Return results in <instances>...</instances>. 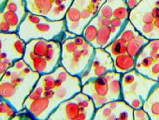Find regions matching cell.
<instances>
[{
    "label": "cell",
    "instance_id": "4dcf8cb0",
    "mask_svg": "<svg viewBox=\"0 0 159 120\" xmlns=\"http://www.w3.org/2000/svg\"><path fill=\"white\" fill-rule=\"evenodd\" d=\"M110 30H111V42L112 40H114L116 38L119 37V35H120L122 30L117 28V27H115V26H113V25H110Z\"/></svg>",
    "mask_w": 159,
    "mask_h": 120
},
{
    "label": "cell",
    "instance_id": "d6986e66",
    "mask_svg": "<svg viewBox=\"0 0 159 120\" xmlns=\"http://www.w3.org/2000/svg\"><path fill=\"white\" fill-rule=\"evenodd\" d=\"M16 113V109L10 102L0 97V120L12 119Z\"/></svg>",
    "mask_w": 159,
    "mask_h": 120
},
{
    "label": "cell",
    "instance_id": "603a6c76",
    "mask_svg": "<svg viewBox=\"0 0 159 120\" xmlns=\"http://www.w3.org/2000/svg\"><path fill=\"white\" fill-rule=\"evenodd\" d=\"M129 13L130 10L127 8V6H120L113 9V17L121 19L122 21H128Z\"/></svg>",
    "mask_w": 159,
    "mask_h": 120
},
{
    "label": "cell",
    "instance_id": "4fadbf2b",
    "mask_svg": "<svg viewBox=\"0 0 159 120\" xmlns=\"http://www.w3.org/2000/svg\"><path fill=\"white\" fill-rule=\"evenodd\" d=\"M154 88L145 99L143 104V109L148 113L150 120H157L159 116V98Z\"/></svg>",
    "mask_w": 159,
    "mask_h": 120
},
{
    "label": "cell",
    "instance_id": "7402d4cb",
    "mask_svg": "<svg viewBox=\"0 0 159 120\" xmlns=\"http://www.w3.org/2000/svg\"><path fill=\"white\" fill-rule=\"evenodd\" d=\"M98 27L91 21L84 29L82 36L84 38V39L86 41H88L89 43H93L98 36Z\"/></svg>",
    "mask_w": 159,
    "mask_h": 120
},
{
    "label": "cell",
    "instance_id": "ba28073f",
    "mask_svg": "<svg viewBox=\"0 0 159 120\" xmlns=\"http://www.w3.org/2000/svg\"><path fill=\"white\" fill-rule=\"evenodd\" d=\"M82 92L92 99L98 109L109 102V81L105 76L91 79L82 85Z\"/></svg>",
    "mask_w": 159,
    "mask_h": 120
},
{
    "label": "cell",
    "instance_id": "7c38bea8",
    "mask_svg": "<svg viewBox=\"0 0 159 120\" xmlns=\"http://www.w3.org/2000/svg\"><path fill=\"white\" fill-rule=\"evenodd\" d=\"M113 66L115 72L124 74L135 69L136 58H134L127 53L120 54L113 58Z\"/></svg>",
    "mask_w": 159,
    "mask_h": 120
},
{
    "label": "cell",
    "instance_id": "1f68e13d",
    "mask_svg": "<svg viewBox=\"0 0 159 120\" xmlns=\"http://www.w3.org/2000/svg\"><path fill=\"white\" fill-rule=\"evenodd\" d=\"M139 2H140V0H125L126 6L130 11L133 10L134 8H136Z\"/></svg>",
    "mask_w": 159,
    "mask_h": 120
},
{
    "label": "cell",
    "instance_id": "44dd1931",
    "mask_svg": "<svg viewBox=\"0 0 159 120\" xmlns=\"http://www.w3.org/2000/svg\"><path fill=\"white\" fill-rule=\"evenodd\" d=\"M139 32L135 28V26L131 24V22L128 20L125 25V27L123 28V30L121 31L119 38L125 39L126 42L131 41L135 39V37L139 34Z\"/></svg>",
    "mask_w": 159,
    "mask_h": 120
},
{
    "label": "cell",
    "instance_id": "d6a6232c",
    "mask_svg": "<svg viewBox=\"0 0 159 120\" xmlns=\"http://www.w3.org/2000/svg\"><path fill=\"white\" fill-rule=\"evenodd\" d=\"M8 2V0H0V12H3L6 3Z\"/></svg>",
    "mask_w": 159,
    "mask_h": 120
},
{
    "label": "cell",
    "instance_id": "83f0119b",
    "mask_svg": "<svg viewBox=\"0 0 159 120\" xmlns=\"http://www.w3.org/2000/svg\"><path fill=\"white\" fill-rule=\"evenodd\" d=\"M0 33H12L10 25L3 18L2 12H0Z\"/></svg>",
    "mask_w": 159,
    "mask_h": 120
},
{
    "label": "cell",
    "instance_id": "6da1fadb",
    "mask_svg": "<svg viewBox=\"0 0 159 120\" xmlns=\"http://www.w3.org/2000/svg\"><path fill=\"white\" fill-rule=\"evenodd\" d=\"M40 74L28 65L22 69L10 67L0 80V97L10 102L17 112L24 110V102L38 83Z\"/></svg>",
    "mask_w": 159,
    "mask_h": 120
},
{
    "label": "cell",
    "instance_id": "ac0fdd59",
    "mask_svg": "<svg viewBox=\"0 0 159 120\" xmlns=\"http://www.w3.org/2000/svg\"><path fill=\"white\" fill-rule=\"evenodd\" d=\"M2 14H3V18L4 20L10 25L11 28V32L12 33H17L18 31V28L23 21V19L15 12H11V11H7V10H4L2 12Z\"/></svg>",
    "mask_w": 159,
    "mask_h": 120
},
{
    "label": "cell",
    "instance_id": "5bb4252c",
    "mask_svg": "<svg viewBox=\"0 0 159 120\" xmlns=\"http://www.w3.org/2000/svg\"><path fill=\"white\" fill-rule=\"evenodd\" d=\"M121 76H122L121 73L115 72L112 78L108 80L109 81V94H108L109 101L123 99Z\"/></svg>",
    "mask_w": 159,
    "mask_h": 120
},
{
    "label": "cell",
    "instance_id": "d590c367",
    "mask_svg": "<svg viewBox=\"0 0 159 120\" xmlns=\"http://www.w3.org/2000/svg\"><path fill=\"white\" fill-rule=\"evenodd\" d=\"M140 1H141V0H140Z\"/></svg>",
    "mask_w": 159,
    "mask_h": 120
},
{
    "label": "cell",
    "instance_id": "484cf974",
    "mask_svg": "<svg viewBox=\"0 0 159 120\" xmlns=\"http://www.w3.org/2000/svg\"><path fill=\"white\" fill-rule=\"evenodd\" d=\"M133 120H150V116L143 107H141L133 110Z\"/></svg>",
    "mask_w": 159,
    "mask_h": 120
},
{
    "label": "cell",
    "instance_id": "8992f818",
    "mask_svg": "<svg viewBox=\"0 0 159 120\" xmlns=\"http://www.w3.org/2000/svg\"><path fill=\"white\" fill-rule=\"evenodd\" d=\"M136 71L159 82V39H150L136 58Z\"/></svg>",
    "mask_w": 159,
    "mask_h": 120
},
{
    "label": "cell",
    "instance_id": "e575fe53",
    "mask_svg": "<svg viewBox=\"0 0 159 120\" xmlns=\"http://www.w3.org/2000/svg\"><path fill=\"white\" fill-rule=\"evenodd\" d=\"M157 120H159V116H158V118H157Z\"/></svg>",
    "mask_w": 159,
    "mask_h": 120
},
{
    "label": "cell",
    "instance_id": "9c48e42d",
    "mask_svg": "<svg viewBox=\"0 0 159 120\" xmlns=\"http://www.w3.org/2000/svg\"><path fill=\"white\" fill-rule=\"evenodd\" d=\"M48 120H85L84 113L72 97L62 101L50 114Z\"/></svg>",
    "mask_w": 159,
    "mask_h": 120
},
{
    "label": "cell",
    "instance_id": "f1b7e54d",
    "mask_svg": "<svg viewBox=\"0 0 159 120\" xmlns=\"http://www.w3.org/2000/svg\"><path fill=\"white\" fill-rule=\"evenodd\" d=\"M126 22L127 21H122L121 19H118L116 17H112L111 18V25H113V26H115V27H117V28H119V29H121V30H123V28L125 27Z\"/></svg>",
    "mask_w": 159,
    "mask_h": 120
},
{
    "label": "cell",
    "instance_id": "30bf717a",
    "mask_svg": "<svg viewBox=\"0 0 159 120\" xmlns=\"http://www.w3.org/2000/svg\"><path fill=\"white\" fill-rule=\"evenodd\" d=\"M57 106L58 104L53 99L42 96L25 104L24 108L34 119L45 120L48 119L50 114L54 111Z\"/></svg>",
    "mask_w": 159,
    "mask_h": 120
},
{
    "label": "cell",
    "instance_id": "f546056e",
    "mask_svg": "<svg viewBox=\"0 0 159 120\" xmlns=\"http://www.w3.org/2000/svg\"><path fill=\"white\" fill-rule=\"evenodd\" d=\"M106 3L111 5L113 9L120 6H126L125 0H106Z\"/></svg>",
    "mask_w": 159,
    "mask_h": 120
},
{
    "label": "cell",
    "instance_id": "2e32d148",
    "mask_svg": "<svg viewBox=\"0 0 159 120\" xmlns=\"http://www.w3.org/2000/svg\"><path fill=\"white\" fill-rule=\"evenodd\" d=\"M4 10L17 13L23 20L28 12L26 9L25 0H8Z\"/></svg>",
    "mask_w": 159,
    "mask_h": 120
},
{
    "label": "cell",
    "instance_id": "3957f363",
    "mask_svg": "<svg viewBox=\"0 0 159 120\" xmlns=\"http://www.w3.org/2000/svg\"><path fill=\"white\" fill-rule=\"evenodd\" d=\"M96 48L82 35L65 38L61 42V65L74 76H81L90 66Z\"/></svg>",
    "mask_w": 159,
    "mask_h": 120
},
{
    "label": "cell",
    "instance_id": "d4e9b609",
    "mask_svg": "<svg viewBox=\"0 0 159 120\" xmlns=\"http://www.w3.org/2000/svg\"><path fill=\"white\" fill-rule=\"evenodd\" d=\"M98 15L102 16V17H106V18H112L113 17V8L109 5L108 3H104L101 8L99 9V12L98 13Z\"/></svg>",
    "mask_w": 159,
    "mask_h": 120
},
{
    "label": "cell",
    "instance_id": "9a60e30c",
    "mask_svg": "<svg viewBox=\"0 0 159 120\" xmlns=\"http://www.w3.org/2000/svg\"><path fill=\"white\" fill-rule=\"evenodd\" d=\"M126 44L127 42L125 39L118 37L114 40H112L109 45H107L104 49L111 54V56L113 59L114 57L126 53Z\"/></svg>",
    "mask_w": 159,
    "mask_h": 120
},
{
    "label": "cell",
    "instance_id": "ffe728a7",
    "mask_svg": "<svg viewBox=\"0 0 159 120\" xmlns=\"http://www.w3.org/2000/svg\"><path fill=\"white\" fill-rule=\"evenodd\" d=\"M64 20L66 23V26L69 25L71 24H75V23H81V20H82L81 11H80V9H78L77 7H75L74 5H71L66 12Z\"/></svg>",
    "mask_w": 159,
    "mask_h": 120
},
{
    "label": "cell",
    "instance_id": "52a82bcc",
    "mask_svg": "<svg viewBox=\"0 0 159 120\" xmlns=\"http://www.w3.org/2000/svg\"><path fill=\"white\" fill-rule=\"evenodd\" d=\"M157 20H159V0H141L129 13V21L136 29L143 25H152Z\"/></svg>",
    "mask_w": 159,
    "mask_h": 120
},
{
    "label": "cell",
    "instance_id": "8fae6325",
    "mask_svg": "<svg viewBox=\"0 0 159 120\" xmlns=\"http://www.w3.org/2000/svg\"><path fill=\"white\" fill-rule=\"evenodd\" d=\"M107 104L112 110L113 114L116 116V120H133L134 109L124 99L109 101Z\"/></svg>",
    "mask_w": 159,
    "mask_h": 120
},
{
    "label": "cell",
    "instance_id": "e0dca14e",
    "mask_svg": "<svg viewBox=\"0 0 159 120\" xmlns=\"http://www.w3.org/2000/svg\"><path fill=\"white\" fill-rule=\"evenodd\" d=\"M111 43V30L110 26H102L98 28V36L92 45L95 48H105Z\"/></svg>",
    "mask_w": 159,
    "mask_h": 120
},
{
    "label": "cell",
    "instance_id": "7a4b0ae2",
    "mask_svg": "<svg viewBox=\"0 0 159 120\" xmlns=\"http://www.w3.org/2000/svg\"><path fill=\"white\" fill-rule=\"evenodd\" d=\"M24 60L40 75L53 72L61 65V42L35 39L26 42Z\"/></svg>",
    "mask_w": 159,
    "mask_h": 120
},
{
    "label": "cell",
    "instance_id": "cb8c5ba5",
    "mask_svg": "<svg viewBox=\"0 0 159 120\" xmlns=\"http://www.w3.org/2000/svg\"><path fill=\"white\" fill-rule=\"evenodd\" d=\"M141 49H142V47H140L134 39L131 41H128L126 44V53L128 54H130L131 56H133L134 58H137V56L139 55Z\"/></svg>",
    "mask_w": 159,
    "mask_h": 120
},
{
    "label": "cell",
    "instance_id": "836d02e7",
    "mask_svg": "<svg viewBox=\"0 0 159 120\" xmlns=\"http://www.w3.org/2000/svg\"><path fill=\"white\" fill-rule=\"evenodd\" d=\"M155 91H156V93H157V96H158V98H159V83H158V85L155 86Z\"/></svg>",
    "mask_w": 159,
    "mask_h": 120
},
{
    "label": "cell",
    "instance_id": "4316f807",
    "mask_svg": "<svg viewBox=\"0 0 159 120\" xmlns=\"http://www.w3.org/2000/svg\"><path fill=\"white\" fill-rule=\"evenodd\" d=\"M92 22L99 28V27H102V26H110L111 24V18H106V17H102L100 15H97L93 20Z\"/></svg>",
    "mask_w": 159,
    "mask_h": 120
},
{
    "label": "cell",
    "instance_id": "5b68a950",
    "mask_svg": "<svg viewBox=\"0 0 159 120\" xmlns=\"http://www.w3.org/2000/svg\"><path fill=\"white\" fill-rule=\"evenodd\" d=\"M158 83L142 75L136 69L125 72L121 76L123 99L133 109L141 108Z\"/></svg>",
    "mask_w": 159,
    "mask_h": 120
},
{
    "label": "cell",
    "instance_id": "277c9868",
    "mask_svg": "<svg viewBox=\"0 0 159 120\" xmlns=\"http://www.w3.org/2000/svg\"><path fill=\"white\" fill-rule=\"evenodd\" d=\"M66 32V27L64 19L52 21L47 17L27 12L18 28L17 34L25 42L35 39L62 42Z\"/></svg>",
    "mask_w": 159,
    "mask_h": 120
}]
</instances>
